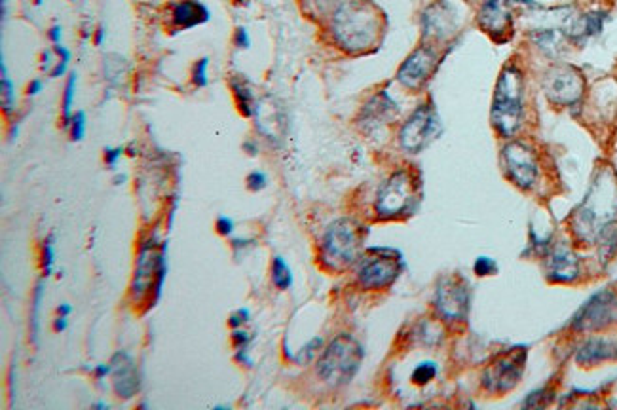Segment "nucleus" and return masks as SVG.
Listing matches in <instances>:
<instances>
[{
	"instance_id": "1",
	"label": "nucleus",
	"mask_w": 617,
	"mask_h": 410,
	"mask_svg": "<svg viewBox=\"0 0 617 410\" xmlns=\"http://www.w3.org/2000/svg\"><path fill=\"white\" fill-rule=\"evenodd\" d=\"M570 230L583 245H596L602 261L617 249V173L604 166L594 173L582 203L574 209Z\"/></svg>"
},
{
	"instance_id": "2",
	"label": "nucleus",
	"mask_w": 617,
	"mask_h": 410,
	"mask_svg": "<svg viewBox=\"0 0 617 410\" xmlns=\"http://www.w3.org/2000/svg\"><path fill=\"white\" fill-rule=\"evenodd\" d=\"M384 16L368 0H342L331 18L334 44L351 55L376 50L384 35Z\"/></svg>"
},
{
	"instance_id": "3",
	"label": "nucleus",
	"mask_w": 617,
	"mask_h": 410,
	"mask_svg": "<svg viewBox=\"0 0 617 410\" xmlns=\"http://www.w3.org/2000/svg\"><path fill=\"white\" fill-rule=\"evenodd\" d=\"M524 122V74L515 63L502 69L494 88L490 124L502 139H515Z\"/></svg>"
},
{
	"instance_id": "4",
	"label": "nucleus",
	"mask_w": 617,
	"mask_h": 410,
	"mask_svg": "<svg viewBox=\"0 0 617 410\" xmlns=\"http://www.w3.org/2000/svg\"><path fill=\"white\" fill-rule=\"evenodd\" d=\"M365 230L351 217H340L325 228L319 244L321 266L332 273H342L357 266L363 256Z\"/></svg>"
},
{
	"instance_id": "5",
	"label": "nucleus",
	"mask_w": 617,
	"mask_h": 410,
	"mask_svg": "<svg viewBox=\"0 0 617 410\" xmlns=\"http://www.w3.org/2000/svg\"><path fill=\"white\" fill-rule=\"evenodd\" d=\"M421 183L418 173L401 167L380 185L374 196V213L380 220H401L412 215L420 203Z\"/></svg>"
},
{
	"instance_id": "6",
	"label": "nucleus",
	"mask_w": 617,
	"mask_h": 410,
	"mask_svg": "<svg viewBox=\"0 0 617 410\" xmlns=\"http://www.w3.org/2000/svg\"><path fill=\"white\" fill-rule=\"evenodd\" d=\"M363 357H365V351H363L359 340L353 338L351 334L342 333L334 336L321 350V355L317 359V365H315V372L327 386H346L357 375Z\"/></svg>"
},
{
	"instance_id": "7",
	"label": "nucleus",
	"mask_w": 617,
	"mask_h": 410,
	"mask_svg": "<svg viewBox=\"0 0 617 410\" xmlns=\"http://www.w3.org/2000/svg\"><path fill=\"white\" fill-rule=\"evenodd\" d=\"M166 275V255L164 244L149 239L141 245L135 262V273L131 281V298L135 304L149 302L154 306L162 295Z\"/></svg>"
},
{
	"instance_id": "8",
	"label": "nucleus",
	"mask_w": 617,
	"mask_h": 410,
	"mask_svg": "<svg viewBox=\"0 0 617 410\" xmlns=\"http://www.w3.org/2000/svg\"><path fill=\"white\" fill-rule=\"evenodd\" d=\"M499 161H502L505 177L509 178L516 188L534 192L540 186L543 169H541L538 150L530 143L521 139H507V143L499 152Z\"/></svg>"
},
{
	"instance_id": "9",
	"label": "nucleus",
	"mask_w": 617,
	"mask_h": 410,
	"mask_svg": "<svg viewBox=\"0 0 617 410\" xmlns=\"http://www.w3.org/2000/svg\"><path fill=\"white\" fill-rule=\"evenodd\" d=\"M403 256L395 249L370 247L357 262V285L365 291H382L392 287L403 272Z\"/></svg>"
},
{
	"instance_id": "10",
	"label": "nucleus",
	"mask_w": 617,
	"mask_h": 410,
	"mask_svg": "<svg viewBox=\"0 0 617 410\" xmlns=\"http://www.w3.org/2000/svg\"><path fill=\"white\" fill-rule=\"evenodd\" d=\"M528 350L524 346L509 348L488 363L482 372V387L494 395H504L519 386L526 369Z\"/></svg>"
},
{
	"instance_id": "11",
	"label": "nucleus",
	"mask_w": 617,
	"mask_h": 410,
	"mask_svg": "<svg viewBox=\"0 0 617 410\" xmlns=\"http://www.w3.org/2000/svg\"><path fill=\"white\" fill-rule=\"evenodd\" d=\"M441 131V118L431 103H421L409 114L399 130V147L409 154H420Z\"/></svg>"
},
{
	"instance_id": "12",
	"label": "nucleus",
	"mask_w": 617,
	"mask_h": 410,
	"mask_svg": "<svg viewBox=\"0 0 617 410\" xmlns=\"http://www.w3.org/2000/svg\"><path fill=\"white\" fill-rule=\"evenodd\" d=\"M434 306L437 315L448 325L465 323L469 306H471V291H469L468 281L458 273L445 275L435 289Z\"/></svg>"
},
{
	"instance_id": "13",
	"label": "nucleus",
	"mask_w": 617,
	"mask_h": 410,
	"mask_svg": "<svg viewBox=\"0 0 617 410\" xmlns=\"http://www.w3.org/2000/svg\"><path fill=\"white\" fill-rule=\"evenodd\" d=\"M543 93L557 107H576L585 93V78L574 65L560 63L543 74Z\"/></svg>"
},
{
	"instance_id": "14",
	"label": "nucleus",
	"mask_w": 617,
	"mask_h": 410,
	"mask_svg": "<svg viewBox=\"0 0 617 410\" xmlns=\"http://www.w3.org/2000/svg\"><path fill=\"white\" fill-rule=\"evenodd\" d=\"M617 321V292L602 289L594 292L572 319V329L577 333H596Z\"/></svg>"
},
{
	"instance_id": "15",
	"label": "nucleus",
	"mask_w": 617,
	"mask_h": 410,
	"mask_svg": "<svg viewBox=\"0 0 617 410\" xmlns=\"http://www.w3.org/2000/svg\"><path fill=\"white\" fill-rule=\"evenodd\" d=\"M441 63L439 50L426 44V46H418L407 59L401 63L397 69V82L409 91H421L426 88V84L434 78L435 71Z\"/></svg>"
},
{
	"instance_id": "16",
	"label": "nucleus",
	"mask_w": 617,
	"mask_h": 410,
	"mask_svg": "<svg viewBox=\"0 0 617 410\" xmlns=\"http://www.w3.org/2000/svg\"><path fill=\"white\" fill-rule=\"evenodd\" d=\"M456 12H454V8L448 2H445V0H439V2L431 4L424 12V16H421V33H424V38L434 42V46L448 40L451 36L456 35Z\"/></svg>"
},
{
	"instance_id": "17",
	"label": "nucleus",
	"mask_w": 617,
	"mask_h": 410,
	"mask_svg": "<svg viewBox=\"0 0 617 410\" xmlns=\"http://www.w3.org/2000/svg\"><path fill=\"white\" fill-rule=\"evenodd\" d=\"M477 23L492 36L496 42L509 40L513 33V16H511L509 0H482L481 10L477 16Z\"/></svg>"
},
{
	"instance_id": "18",
	"label": "nucleus",
	"mask_w": 617,
	"mask_h": 410,
	"mask_svg": "<svg viewBox=\"0 0 617 410\" xmlns=\"http://www.w3.org/2000/svg\"><path fill=\"white\" fill-rule=\"evenodd\" d=\"M545 273L553 283H574L582 275L579 256L570 245L557 244L547 253Z\"/></svg>"
},
{
	"instance_id": "19",
	"label": "nucleus",
	"mask_w": 617,
	"mask_h": 410,
	"mask_svg": "<svg viewBox=\"0 0 617 410\" xmlns=\"http://www.w3.org/2000/svg\"><path fill=\"white\" fill-rule=\"evenodd\" d=\"M111 376H113L114 392L122 399L133 397L139 392V387H141V375L137 370L135 361L125 351H118V353L113 355V359H111Z\"/></svg>"
},
{
	"instance_id": "20",
	"label": "nucleus",
	"mask_w": 617,
	"mask_h": 410,
	"mask_svg": "<svg viewBox=\"0 0 617 410\" xmlns=\"http://www.w3.org/2000/svg\"><path fill=\"white\" fill-rule=\"evenodd\" d=\"M617 361V342L606 336H591L576 351V363L582 367H596L600 363Z\"/></svg>"
},
{
	"instance_id": "21",
	"label": "nucleus",
	"mask_w": 617,
	"mask_h": 410,
	"mask_svg": "<svg viewBox=\"0 0 617 410\" xmlns=\"http://www.w3.org/2000/svg\"><path fill=\"white\" fill-rule=\"evenodd\" d=\"M171 23L175 29H190L209 21V10L200 0H181L171 6Z\"/></svg>"
},
{
	"instance_id": "22",
	"label": "nucleus",
	"mask_w": 617,
	"mask_h": 410,
	"mask_svg": "<svg viewBox=\"0 0 617 410\" xmlns=\"http://www.w3.org/2000/svg\"><path fill=\"white\" fill-rule=\"evenodd\" d=\"M395 114H397V105L386 91H380L363 108V122L373 127L376 125L380 127V125L390 124L395 118Z\"/></svg>"
},
{
	"instance_id": "23",
	"label": "nucleus",
	"mask_w": 617,
	"mask_h": 410,
	"mask_svg": "<svg viewBox=\"0 0 617 410\" xmlns=\"http://www.w3.org/2000/svg\"><path fill=\"white\" fill-rule=\"evenodd\" d=\"M230 88L234 91V97H236L239 113L247 116V118H253V114H255V97H253V91L249 89V86L242 78L236 76L230 82Z\"/></svg>"
},
{
	"instance_id": "24",
	"label": "nucleus",
	"mask_w": 617,
	"mask_h": 410,
	"mask_svg": "<svg viewBox=\"0 0 617 410\" xmlns=\"http://www.w3.org/2000/svg\"><path fill=\"white\" fill-rule=\"evenodd\" d=\"M272 283L281 291H287L293 285V272L283 256H273L272 261Z\"/></svg>"
},
{
	"instance_id": "25",
	"label": "nucleus",
	"mask_w": 617,
	"mask_h": 410,
	"mask_svg": "<svg viewBox=\"0 0 617 410\" xmlns=\"http://www.w3.org/2000/svg\"><path fill=\"white\" fill-rule=\"evenodd\" d=\"M437 375H439L437 363L434 361L420 363V365H416L414 369H412V372H410V382H412L414 386H427L429 382H434L435 378H437Z\"/></svg>"
},
{
	"instance_id": "26",
	"label": "nucleus",
	"mask_w": 617,
	"mask_h": 410,
	"mask_svg": "<svg viewBox=\"0 0 617 410\" xmlns=\"http://www.w3.org/2000/svg\"><path fill=\"white\" fill-rule=\"evenodd\" d=\"M0 71H2V84H0V88H2V108L6 113H10L13 108V84L10 80L6 61L4 59L0 63Z\"/></svg>"
},
{
	"instance_id": "27",
	"label": "nucleus",
	"mask_w": 617,
	"mask_h": 410,
	"mask_svg": "<svg viewBox=\"0 0 617 410\" xmlns=\"http://www.w3.org/2000/svg\"><path fill=\"white\" fill-rule=\"evenodd\" d=\"M74 88H77V74H71L69 76V80H67V86H65V93H63V107H61V110H63V124L69 125L71 124V108H72V101H74Z\"/></svg>"
},
{
	"instance_id": "28",
	"label": "nucleus",
	"mask_w": 617,
	"mask_h": 410,
	"mask_svg": "<svg viewBox=\"0 0 617 410\" xmlns=\"http://www.w3.org/2000/svg\"><path fill=\"white\" fill-rule=\"evenodd\" d=\"M208 67H209L208 57L198 59L196 63H194V67H192V82H194V86H196V88H205V86H208V82H209Z\"/></svg>"
},
{
	"instance_id": "29",
	"label": "nucleus",
	"mask_w": 617,
	"mask_h": 410,
	"mask_svg": "<svg viewBox=\"0 0 617 410\" xmlns=\"http://www.w3.org/2000/svg\"><path fill=\"white\" fill-rule=\"evenodd\" d=\"M69 133H71L72 141H82L84 139V135H86V114H84V110L72 114Z\"/></svg>"
},
{
	"instance_id": "30",
	"label": "nucleus",
	"mask_w": 617,
	"mask_h": 410,
	"mask_svg": "<svg viewBox=\"0 0 617 410\" xmlns=\"http://www.w3.org/2000/svg\"><path fill=\"white\" fill-rule=\"evenodd\" d=\"M54 50H55V54L60 55V61H57V65L52 69V76L60 78V76H63V74L67 72V69H69V63H71L72 54H71V50H67L65 46H61V44L54 46Z\"/></svg>"
},
{
	"instance_id": "31",
	"label": "nucleus",
	"mask_w": 617,
	"mask_h": 410,
	"mask_svg": "<svg viewBox=\"0 0 617 410\" xmlns=\"http://www.w3.org/2000/svg\"><path fill=\"white\" fill-rule=\"evenodd\" d=\"M321 350H323V338H321V336H317V338H312L308 344L304 346L302 350L298 351L297 361H302V363L312 361V359H314V357L317 355Z\"/></svg>"
},
{
	"instance_id": "32",
	"label": "nucleus",
	"mask_w": 617,
	"mask_h": 410,
	"mask_svg": "<svg viewBox=\"0 0 617 410\" xmlns=\"http://www.w3.org/2000/svg\"><path fill=\"white\" fill-rule=\"evenodd\" d=\"M40 264H42V270H44V275H50L52 273V266H54L55 262V253H54V245H52V238H47L46 241H44V245H42V255H40Z\"/></svg>"
},
{
	"instance_id": "33",
	"label": "nucleus",
	"mask_w": 617,
	"mask_h": 410,
	"mask_svg": "<svg viewBox=\"0 0 617 410\" xmlns=\"http://www.w3.org/2000/svg\"><path fill=\"white\" fill-rule=\"evenodd\" d=\"M473 270L477 275H494L498 272V262L490 258V256H479L473 264Z\"/></svg>"
},
{
	"instance_id": "34",
	"label": "nucleus",
	"mask_w": 617,
	"mask_h": 410,
	"mask_svg": "<svg viewBox=\"0 0 617 410\" xmlns=\"http://www.w3.org/2000/svg\"><path fill=\"white\" fill-rule=\"evenodd\" d=\"M268 185V177L266 173L262 171H251L249 175H247V188L253 192H259V190H264Z\"/></svg>"
},
{
	"instance_id": "35",
	"label": "nucleus",
	"mask_w": 617,
	"mask_h": 410,
	"mask_svg": "<svg viewBox=\"0 0 617 410\" xmlns=\"http://www.w3.org/2000/svg\"><path fill=\"white\" fill-rule=\"evenodd\" d=\"M251 340H253V336H251L249 333H245V331H242V329H234V333H232V342H234V348H236V350H247V346H249Z\"/></svg>"
},
{
	"instance_id": "36",
	"label": "nucleus",
	"mask_w": 617,
	"mask_h": 410,
	"mask_svg": "<svg viewBox=\"0 0 617 410\" xmlns=\"http://www.w3.org/2000/svg\"><path fill=\"white\" fill-rule=\"evenodd\" d=\"M215 228H217V232L220 236H230L234 232V220L230 217H226V215H219L217 220H215Z\"/></svg>"
},
{
	"instance_id": "37",
	"label": "nucleus",
	"mask_w": 617,
	"mask_h": 410,
	"mask_svg": "<svg viewBox=\"0 0 617 410\" xmlns=\"http://www.w3.org/2000/svg\"><path fill=\"white\" fill-rule=\"evenodd\" d=\"M247 321H249V309L247 308H239L237 312H234V314L228 317V325H230L232 329H239Z\"/></svg>"
},
{
	"instance_id": "38",
	"label": "nucleus",
	"mask_w": 617,
	"mask_h": 410,
	"mask_svg": "<svg viewBox=\"0 0 617 410\" xmlns=\"http://www.w3.org/2000/svg\"><path fill=\"white\" fill-rule=\"evenodd\" d=\"M234 44H236L237 48H242V50L251 48V36H249V33H247V29H245V27H237L236 33H234Z\"/></svg>"
},
{
	"instance_id": "39",
	"label": "nucleus",
	"mask_w": 617,
	"mask_h": 410,
	"mask_svg": "<svg viewBox=\"0 0 617 410\" xmlns=\"http://www.w3.org/2000/svg\"><path fill=\"white\" fill-rule=\"evenodd\" d=\"M122 152H124V149L122 147H118V149H105V154H103V158H105V164H107L108 167H114L116 166V161L120 160V156H122Z\"/></svg>"
},
{
	"instance_id": "40",
	"label": "nucleus",
	"mask_w": 617,
	"mask_h": 410,
	"mask_svg": "<svg viewBox=\"0 0 617 410\" xmlns=\"http://www.w3.org/2000/svg\"><path fill=\"white\" fill-rule=\"evenodd\" d=\"M94 375H95V378H105V376H108L111 375V363H108V365H97V367H95L94 369Z\"/></svg>"
},
{
	"instance_id": "41",
	"label": "nucleus",
	"mask_w": 617,
	"mask_h": 410,
	"mask_svg": "<svg viewBox=\"0 0 617 410\" xmlns=\"http://www.w3.org/2000/svg\"><path fill=\"white\" fill-rule=\"evenodd\" d=\"M67 325H69V321H67L65 315H57V317H55V321H54L55 333H63V331L67 329Z\"/></svg>"
},
{
	"instance_id": "42",
	"label": "nucleus",
	"mask_w": 617,
	"mask_h": 410,
	"mask_svg": "<svg viewBox=\"0 0 617 410\" xmlns=\"http://www.w3.org/2000/svg\"><path fill=\"white\" fill-rule=\"evenodd\" d=\"M50 40L54 42V46L61 44V27L60 25H54V27L50 29Z\"/></svg>"
},
{
	"instance_id": "43",
	"label": "nucleus",
	"mask_w": 617,
	"mask_h": 410,
	"mask_svg": "<svg viewBox=\"0 0 617 410\" xmlns=\"http://www.w3.org/2000/svg\"><path fill=\"white\" fill-rule=\"evenodd\" d=\"M40 89H42V82H40V80H38V78H36V80H33V82L29 84V88H27V93H29L30 97H35V96H38V93H40Z\"/></svg>"
},
{
	"instance_id": "44",
	"label": "nucleus",
	"mask_w": 617,
	"mask_h": 410,
	"mask_svg": "<svg viewBox=\"0 0 617 410\" xmlns=\"http://www.w3.org/2000/svg\"><path fill=\"white\" fill-rule=\"evenodd\" d=\"M50 65H52V52H44V54H42V69L47 71Z\"/></svg>"
},
{
	"instance_id": "45",
	"label": "nucleus",
	"mask_w": 617,
	"mask_h": 410,
	"mask_svg": "<svg viewBox=\"0 0 617 410\" xmlns=\"http://www.w3.org/2000/svg\"><path fill=\"white\" fill-rule=\"evenodd\" d=\"M103 40H105V29L103 27H99V29L95 30V46H101Z\"/></svg>"
},
{
	"instance_id": "46",
	"label": "nucleus",
	"mask_w": 617,
	"mask_h": 410,
	"mask_svg": "<svg viewBox=\"0 0 617 410\" xmlns=\"http://www.w3.org/2000/svg\"><path fill=\"white\" fill-rule=\"evenodd\" d=\"M244 150H247V154H256V144L251 143V141H245L244 143Z\"/></svg>"
},
{
	"instance_id": "47",
	"label": "nucleus",
	"mask_w": 617,
	"mask_h": 410,
	"mask_svg": "<svg viewBox=\"0 0 617 410\" xmlns=\"http://www.w3.org/2000/svg\"><path fill=\"white\" fill-rule=\"evenodd\" d=\"M71 312H72V308L69 306V304H61L60 308H57V315H65V317L71 314Z\"/></svg>"
},
{
	"instance_id": "48",
	"label": "nucleus",
	"mask_w": 617,
	"mask_h": 410,
	"mask_svg": "<svg viewBox=\"0 0 617 410\" xmlns=\"http://www.w3.org/2000/svg\"><path fill=\"white\" fill-rule=\"evenodd\" d=\"M94 409H107V404H105V403H95Z\"/></svg>"
}]
</instances>
